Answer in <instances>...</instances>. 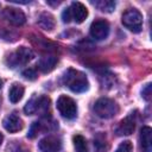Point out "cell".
<instances>
[{
    "label": "cell",
    "mask_w": 152,
    "mask_h": 152,
    "mask_svg": "<svg viewBox=\"0 0 152 152\" xmlns=\"http://www.w3.org/2000/svg\"><path fill=\"white\" fill-rule=\"evenodd\" d=\"M63 83L74 93H83L89 88V82L86 74L71 68L64 72Z\"/></svg>",
    "instance_id": "1"
},
{
    "label": "cell",
    "mask_w": 152,
    "mask_h": 152,
    "mask_svg": "<svg viewBox=\"0 0 152 152\" xmlns=\"http://www.w3.org/2000/svg\"><path fill=\"white\" fill-rule=\"evenodd\" d=\"M87 17H88L87 7L82 2H78V1L72 2L62 13V19H63L64 23H70L71 20H74L77 24H81L86 20Z\"/></svg>",
    "instance_id": "2"
},
{
    "label": "cell",
    "mask_w": 152,
    "mask_h": 152,
    "mask_svg": "<svg viewBox=\"0 0 152 152\" xmlns=\"http://www.w3.org/2000/svg\"><path fill=\"white\" fill-rule=\"evenodd\" d=\"M94 112L99 118L102 119H110L119 112V106L114 100H110L108 97H101L94 104Z\"/></svg>",
    "instance_id": "3"
},
{
    "label": "cell",
    "mask_w": 152,
    "mask_h": 152,
    "mask_svg": "<svg viewBox=\"0 0 152 152\" xmlns=\"http://www.w3.org/2000/svg\"><path fill=\"white\" fill-rule=\"evenodd\" d=\"M121 23L129 31H132L134 33H138L142 28V15L138 10L129 8L122 14Z\"/></svg>",
    "instance_id": "4"
},
{
    "label": "cell",
    "mask_w": 152,
    "mask_h": 152,
    "mask_svg": "<svg viewBox=\"0 0 152 152\" xmlns=\"http://www.w3.org/2000/svg\"><path fill=\"white\" fill-rule=\"evenodd\" d=\"M32 58H33L32 50L26 46H20L14 52H12L7 56L6 63L11 68H15L18 65H24V64L28 63Z\"/></svg>",
    "instance_id": "5"
},
{
    "label": "cell",
    "mask_w": 152,
    "mask_h": 152,
    "mask_svg": "<svg viewBox=\"0 0 152 152\" xmlns=\"http://www.w3.org/2000/svg\"><path fill=\"white\" fill-rule=\"evenodd\" d=\"M58 112L61 113V115L65 119H75L77 115V104L76 102L66 96V95H61L57 100V104H56Z\"/></svg>",
    "instance_id": "6"
},
{
    "label": "cell",
    "mask_w": 152,
    "mask_h": 152,
    "mask_svg": "<svg viewBox=\"0 0 152 152\" xmlns=\"http://www.w3.org/2000/svg\"><path fill=\"white\" fill-rule=\"evenodd\" d=\"M50 99L46 96H33L31 97L24 107V112L26 115H32L38 110H45L49 108Z\"/></svg>",
    "instance_id": "7"
},
{
    "label": "cell",
    "mask_w": 152,
    "mask_h": 152,
    "mask_svg": "<svg viewBox=\"0 0 152 152\" xmlns=\"http://www.w3.org/2000/svg\"><path fill=\"white\" fill-rule=\"evenodd\" d=\"M2 15L10 24H12L14 26H21L26 21V17H25L24 12L15 7H6L4 10Z\"/></svg>",
    "instance_id": "8"
},
{
    "label": "cell",
    "mask_w": 152,
    "mask_h": 152,
    "mask_svg": "<svg viewBox=\"0 0 152 152\" xmlns=\"http://www.w3.org/2000/svg\"><path fill=\"white\" fill-rule=\"evenodd\" d=\"M109 34V25L106 20H95L90 25V36L96 40H103Z\"/></svg>",
    "instance_id": "9"
},
{
    "label": "cell",
    "mask_w": 152,
    "mask_h": 152,
    "mask_svg": "<svg viewBox=\"0 0 152 152\" xmlns=\"http://www.w3.org/2000/svg\"><path fill=\"white\" fill-rule=\"evenodd\" d=\"M38 148L40 152H59L62 148V141L57 137L49 135L38 142Z\"/></svg>",
    "instance_id": "10"
},
{
    "label": "cell",
    "mask_w": 152,
    "mask_h": 152,
    "mask_svg": "<svg viewBox=\"0 0 152 152\" xmlns=\"http://www.w3.org/2000/svg\"><path fill=\"white\" fill-rule=\"evenodd\" d=\"M2 126L7 132L15 133V132H19L24 127V124H23V120L15 113H12L5 116V119L2 120Z\"/></svg>",
    "instance_id": "11"
},
{
    "label": "cell",
    "mask_w": 152,
    "mask_h": 152,
    "mask_svg": "<svg viewBox=\"0 0 152 152\" xmlns=\"http://www.w3.org/2000/svg\"><path fill=\"white\" fill-rule=\"evenodd\" d=\"M134 129H135V120L133 119V115H128L120 121V124L115 128V133L119 137L131 135L134 132Z\"/></svg>",
    "instance_id": "12"
},
{
    "label": "cell",
    "mask_w": 152,
    "mask_h": 152,
    "mask_svg": "<svg viewBox=\"0 0 152 152\" xmlns=\"http://www.w3.org/2000/svg\"><path fill=\"white\" fill-rule=\"evenodd\" d=\"M140 146L142 152L152 151V129L148 126H144L140 131Z\"/></svg>",
    "instance_id": "13"
},
{
    "label": "cell",
    "mask_w": 152,
    "mask_h": 152,
    "mask_svg": "<svg viewBox=\"0 0 152 152\" xmlns=\"http://www.w3.org/2000/svg\"><path fill=\"white\" fill-rule=\"evenodd\" d=\"M58 62V58L53 55H46V56H43L39 62H38V68L42 72H50L51 70L55 69L56 64Z\"/></svg>",
    "instance_id": "14"
},
{
    "label": "cell",
    "mask_w": 152,
    "mask_h": 152,
    "mask_svg": "<svg viewBox=\"0 0 152 152\" xmlns=\"http://www.w3.org/2000/svg\"><path fill=\"white\" fill-rule=\"evenodd\" d=\"M37 24L43 28V30H46V31H51L55 28V25H56V21H55V18L52 14L48 13V12H43L38 15V19H37Z\"/></svg>",
    "instance_id": "15"
},
{
    "label": "cell",
    "mask_w": 152,
    "mask_h": 152,
    "mask_svg": "<svg viewBox=\"0 0 152 152\" xmlns=\"http://www.w3.org/2000/svg\"><path fill=\"white\" fill-rule=\"evenodd\" d=\"M23 95H24V87L21 84H18V83L12 84V87L10 88V91H8L10 101L12 103H17L21 100Z\"/></svg>",
    "instance_id": "16"
},
{
    "label": "cell",
    "mask_w": 152,
    "mask_h": 152,
    "mask_svg": "<svg viewBox=\"0 0 152 152\" xmlns=\"http://www.w3.org/2000/svg\"><path fill=\"white\" fill-rule=\"evenodd\" d=\"M91 4L97 10H100L102 12H107V13L113 12L115 8V2L112 0H95V1H91Z\"/></svg>",
    "instance_id": "17"
},
{
    "label": "cell",
    "mask_w": 152,
    "mask_h": 152,
    "mask_svg": "<svg viewBox=\"0 0 152 152\" xmlns=\"http://www.w3.org/2000/svg\"><path fill=\"white\" fill-rule=\"evenodd\" d=\"M72 142H74V147L76 150V152H88V146H87V140L84 139V137H82L81 134H76L72 138Z\"/></svg>",
    "instance_id": "18"
},
{
    "label": "cell",
    "mask_w": 152,
    "mask_h": 152,
    "mask_svg": "<svg viewBox=\"0 0 152 152\" xmlns=\"http://www.w3.org/2000/svg\"><path fill=\"white\" fill-rule=\"evenodd\" d=\"M132 151H133V145H132V142L128 141V140H126V141L121 142V144L118 146V148H116L115 152H132Z\"/></svg>",
    "instance_id": "19"
},
{
    "label": "cell",
    "mask_w": 152,
    "mask_h": 152,
    "mask_svg": "<svg viewBox=\"0 0 152 152\" xmlns=\"http://www.w3.org/2000/svg\"><path fill=\"white\" fill-rule=\"evenodd\" d=\"M42 128H40V124H39V121H37V122H33L32 125H31V127H30V131H28V133H27V137L28 138H34L37 134H38V132L40 131Z\"/></svg>",
    "instance_id": "20"
},
{
    "label": "cell",
    "mask_w": 152,
    "mask_h": 152,
    "mask_svg": "<svg viewBox=\"0 0 152 152\" xmlns=\"http://www.w3.org/2000/svg\"><path fill=\"white\" fill-rule=\"evenodd\" d=\"M23 76L26 78V80H30V81H34L37 78V71L32 68H28V69H25L23 71Z\"/></svg>",
    "instance_id": "21"
},
{
    "label": "cell",
    "mask_w": 152,
    "mask_h": 152,
    "mask_svg": "<svg viewBox=\"0 0 152 152\" xmlns=\"http://www.w3.org/2000/svg\"><path fill=\"white\" fill-rule=\"evenodd\" d=\"M151 94H152V91H151V83H147V84L142 88L141 95H142V97H144L146 101H150V100H151Z\"/></svg>",
    "instance_id": "22"
},
{
    "label": "cell",
    "mask_w": 152,
    "mask_h": 152,
    "mask_svg": "<svg viewBox=\"0 0 152 152\" xmlns=\"http://www.w3.org/2000/svg\"><path fill=\"white\" fill-rule=\"evenodd\" d=\"M8 152H28V150H26L23 145H18L15 144L12 147H8Z\"/></svg>",
    "instance_id": "23"
},
{
    "label": "cell",
    "mask_w": 152,
    "mask_h": 152,
    "mask_svg": "<svg viewBox=\"0 0 152 152\" xmlns=\"http://www.w3.org/2000/svg\"><path fill=\"white\" fill-rule=\"evenodd\" d=\"M2 140H4V135H2V133L0 132V145L2 144Z\"/></svg>",
    "instance_id": "24"
},
{
    "label": "cell",
    "mask_w": 152,
    "mask_h": 152,
    "mask_svg": "<svg viewBox=\"0 0 152 152\" xmlns=\"http://www.w3.org/2000/svg\"><path fill=\"white\" fill-rule=\"evenodd\" d=\"M2 87V82H1V80H0V88Z\"/></svg>",
    "instance_id": "25"
}]
</instances>
